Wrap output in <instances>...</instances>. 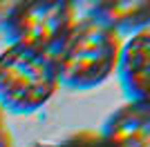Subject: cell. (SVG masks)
<instances>
[{
	"instance_id": "1",
	"label": "cell",
	"mask_w": 150,
	"mask_h": 147,
	"mask_svg": "<svg viewBox=\"0 0 150 147\" xmlns=\"http://www.w3.org/2000/svg\"><path fill=\"white\" fill-rule=\"evenodd\" d=\"M121 38L96 18L76 16L58 47L50 54L58 87L88 92L103 85L117 69Z\"/></svg>"
},
{
	"instance_id": "2",
	"label": "cell",
	"mask_w": 150,
	"mask_h": 147,
	"mask_svg": "<svg viewBox=\"0 0 150 147\" xmlns=\"http://www.w3.org/2000/svg\"><path fill=\"white\" fill-rule=\"evenodd\" d=\"M58 78L47 54L7 45L0 51V109L5 114H34L58 92Z\"/></svg>"
},
{
	"instance_id": "3",
	"label": "cell",
	"mask_w": 150,
	"mask_h": 147,
	"mask_svg": "<svg viewBox=\"0 0 150 147\" xmlns=\"http://www.w3.org/2000/svg\"><path fill=\"white\" fill-rule=\"evenodd\" d=\"M76 16H79L76 2H65V0L20 2L18 0L2 38L7 40V45H18L50 56L65 38Z\"/></svg>"
},
{
	"instance_id": "4",
	"label": "cell",
	"mask_w": 150,
	"mask_h": 147,
	"mask_svg": "<svg viewBox=\"0 0 150 147\" xmlns=\"http://www.w3.org/2000/svg\"><path fill=\"white\" fill-rule=\"evenodd\" d=\"M96 134L101 147H150V103L125 100Z\"/></svg>"
},
{
	"instance_id": "5",
	"label": "cell",
	"mask_w": 150,
	"mask_h": 147,
	"mask_svg": "<svg viewBox=\"0 0 150 147\" xmlns=\"http://www.w3.org/2000/svg\"><path fill=\"white\" fill-rule=\"evenodd\" d=\"M128 100H148L150 94V27L121 40L117 69Z\"/></svg>"
},
{
	"instance_id": "6",
	"label": "cell",
	"mask_w": 150,
	"mask_h": 147,
	"mask_svg": "<svg viewBox=\"0 0 150 147\" xmlns=\"http://www.w3.org/2000/svg\"><path fill=\"white\" fill-rule=\"evenodd\" d=\"M76 9L103 22L119 38H128L150 27V2L146 0H119V2L103 0V2L76 5Z\"/></svg>"
},
{
	"instance_id": "7",
	"label": "cell",
	"mask_w": 150,
	"mask_h": 147,
	"mask_svg": "<svg viewBox=\"0 0 150 147\" xmlns=\"http://www.w3.org/2000/svg\"><path fill=\"white\" fill-rule=\"evenodd\" d=\"M38 147H101L99 134L96 132H90V129H83V132H76V134L67 136L58 143H50V145H38Z\"/></svg>"
},
{
	"instance_id": "8",
	"label": "cell",
	"mask_w": 150,
	"mask_h": 147,
	"mask_svg": "<svg viewBox=\"0 0 150 147\" xmlns=\"http://www.w3.org/2000/svg\"><path fill=\"white\" fill-rule=\"evenodd\" d=\"M16 5L18 0H0V36L5 34L7 24L11 20V13L16 11Z\"/></svg>"
},
{
	"instance_id": "9",
	"label": "cell",
	"mask_w": 150,
	"mask_h": 147,
	"mask_svg": "<svg viewBox=\"0 0 150 147\" xmlns=\"http://www.w3.org/2000/svg\"><path fill=\"white\" fill-rule=\"evenodd\" d=\"M0 147H11V134L7 132V127L0 132Z\"/></svg>"
},
{
	"instance_id": "10",
	"label": "cell",
	"mask_w": 150,
	"mask_h": 147,
	"mask_svg": "<svg viewBox=\"0 0 150 147\" xmlns=\"http://www.w3.org/2000/svg\"><path fill=\"white\" fill-rule=\"evenodd\" d=\"M2 129H5V111L0 109V132H2Z\"/></svg>"
},
{
	"instance_id": "11",
	"label": "cell",
	"mask_w": 150,
	"mask_h": 147,
	"mask_svg": "<svg viewBox=\"0 0 150 147\" xmlns=\"http://www.w3.org/2000/svg\"><path fill=\"white\" fill-rule=\"evenodd\" d=\"M36 147H38V145H36Z\"/></svg>"
}]
</instances>
